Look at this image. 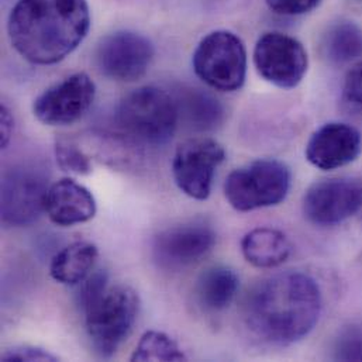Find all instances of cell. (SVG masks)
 Returning <instances> with one entry per match:
<instances>
[{"instance_id": "cell-1", "label": "cell", "mask_w": 362, "mask_h": 362, "mask_svg": "<svg viewBox=\"0 0 362 362\" xmlns=\"http://www.w3.org/2000/svg\"><path fill=\"white\" fill-rule=\"evenodd\" d=\"M323 296L313 276L286 271L257 282L244 299L243 317L250 332L274 346L300 341L319 322Z\"/></svg>"}, {"instance_id": "cell-2", "label": "cell", "mask_w": 362, "mask_h": 362, "mask_svg": "<svg viewBox=\"0 0 362 362\" xmlns=\"http://www.w3.org/2000/svg\"><path fill=\"white\" fill-rule=\"evenodd\" d=\"M89 27L86 0H18L7 31L13 48L25 61L52 65L81 45Z\"/></svg>"}, {"instance_id": "cell-3", "label": "cell", "mask_w": 362, "mask_h": 362, "mask_svg": "<svg viewBox=\"0 0 362 362\" xmlns=\"http://www.w3.org/2000/svg\"><path fill=\"white\" fill-rule=\"evenodd\" d=\"M115 123L122 136L140 146H164L175 134L180 110L175 96L157 86H143L119 103Z\"/></svg>"}, {"instance_id": "cell-4", "label": "cell", "mask_w": 362, "mask_h": 362, "mask_svg": "<svg viewBox=\"0 0 362 362\" xmlns=\"http://www.w3.org/2000/svg\"><path fill=\"white\" fill-rule=\"evenodd\" d=\"M140 312L137 292L126 285L107 286L82 313L92 349L100 358H110L127 340Z\"/></svg>"}, {"instance_id": "cell-5", "label": "cell", "mask_w": 362, "mask_h": 362, "mask_svg": "<svg viewBox=\"0 0 362 362\" xmlns=\"http://www.w3.org/2000/svg\"><path fill=\"white\" fill-rule=\"evenodd\" d=\"M291 189V171L276 160H257L234 170L226 180L224 193L238 211L279 204Z\"/></svg>"}, {"instance_id": "cell-6", "label": "cell", "mask_w": 362, "mask_h": 362, "mask_svg": "<svg viewBox=\"0 0 362 362\" xmlns=\"http://www.w3.org/2000/svg\"><path fill=\"white\" fill-rule=\"evenodd\" d=\"M193 69L207 86L235 92L247 76V51L234 33L217 30L202 38L193 52Z\"/></svg>"}, {"instance_id": "cell-7", "label": "cell", "mask_w": 362, "mask_h": 362, "mask_svg": "<svg viewBox=\"0 0 362 362\" xmlns=\"http://www.w3.org/2000/svg\"><path fill=\"white\" fill-rule=\"evenodd\" d=\"M48 174L37 165H17L3 174L1 221L21 227L35 221L44 211Z\"/></svg>"}, {"instance_id": "cell-8", "label": "cell", "mask_w": 362, "mask_h": 362, "mask_svg": "<svg viewBox=\"0 0 362 362\" xmlns=\"http://www.w3.org/2000/svg\"><path fill=\"white\" fill-rule=\"evenodd\" d=\"M254 64L258 74L281 89L296 88L308 72L309 58L295 37L267 33L255 44Z\"/></svg>"}, {"instance_id": "cell-9", "label": "cell", "mask_w": 362, "mask_h": 362, "mask_svg": "<svg viewBox=\"0 0 362 362\" xmlns=\"http://www.w3.org/2000/svg\"><path fill=\"white\" fill-rule=\"evenodd\" d=\"M226 158L224 148L211 139H190L177 148L173 160V175L185 194L206 200L217 168Z\"/></svg>"}, {"instance_id": "cell-10", "label": "cell", "mask_w": 362, "mask_h": 362, "mask_svg": "<svg viewBox=\"0 0 362 362\" xmlns=\"http://www.w3.org/2000/svg\"><path fill=\"white\" fill-rule=\"evenodd\" d=\"M154 58V47L148 38L133 31H116L106 35L96 49L99 71L119 82L141 79Z\"/></svg>"}, {"instance_id": "cell-11", "label": "cell", "mask_w": 362, "mask_h": 362, "mask_svg": "<svg viewBox=\"0 0 362 362\" xmlns=\"http://www.w3.org/2000/svg\"><path fill=\"white\" fill-rule=\"evenodd\" d=\"M96 85L85 72L74 74L45 89L33 105L34 116L47 126H69L90 109Z\"/></svg>"}, {"instance_id": "cell-12", "label": "cell", "mask_w": 362, "mask_h": 362, "mask_svg": "<svg viewBox=\"0 0 362 362\" xmlns=\"http://www.w3.org/2000/svg\"><path fill=\"white\" fill-rule=\"evenodd\" d=\"M362 209V182L330 178L313 183L303 197L306 218L320 227L337 226Z\"/></svg>"}, {"instance_id": "cell-13", "label": "cell", "mask_w": 362, "mask_h": 362, "mask_svg": "<svg viewBox=\"0 0 362 362\" xmlns=\"http://www.w3.org/2000/svg\"><path fill=\"white\" fill-rule=\"evenodd\" d=\"M216 233L204 221L194 220L170 227L156 235L153 258L167 271H181L200 261L214 245Z\"/></svg>"}, {"instance_id": "cell-14", "label": "cell", "mask_w": 362, "mask_h": 362, "mask_svg": "<svg viewBox=\"0 0 362 362\" xmlns=\"http://www.w3.org/2000/svg\"><path fill=\"white\" fill-rule=\"evenodd\" d=\"M361 150V133L350 124L334 122L313 133L306 146V158L319 170L333 171L356 161Z\"/></svg>"}, {"instance_id": "cell-15", "label": "cell", "mask_w": 362, "mask_h": 362, "mask_svg": "<svg viewBox=\"0 0 362 362\" xmlns=\"http://www.w3.org/2000/svg\"><path fill=\"white\" fill-rule=\"evenodd\" d=\"M44 211L54 224L71 227L95 217L96 200L88 187L65 178L48 187Z\"/></svg>"}, {"instance_id": "cell-16", "label": "cell", "mask_w": 362, "mask_h": 362, "mask_svg": "<svg viewBox=\"0 0 362 362\" xmlns=\"http://www.w3.org/2000/svg\"><path fill=\"white\" fill-rule=\"evenodd\" d=\"M241 252L257 268H276L291 257L292 244L282 231L259 227L243 237Z\"/></svg>"}, {"instance_id": "cell-17", "label": "cell", "mask_w": 362, "mask_h": 362, "mask_svg": "<svg viewBox=\"0 0 362 362\" xmlns=\"http://www.w3.org/2000/svg\"><path fill=\"white\" fill-rule=\"evenodd\" d=\"M174 96L180 110V120L189 129L210 132L223 123L224 109L207 92L196 88H181Z\"/></svg>"}, {"instance_id": "cell-18", "label": "cell", "mask_w": 362, "mask_h": 362, "mask_svg": "<svg viewBox=\"0 0 362 362\" xmlns=\"http://www.w3.org/2000/svg\"><path fill=\"white\" fill-rule=\"evenodd\" d=\"M240 288V278L234 269L217 265L206 269L197 279L194 295L206 312H221L234 300Z\"/></svg>"}, {"instance_id": "cell-19", "label": "cell", "mask_w": 362, "mask_h": 362, "mask_svg": "<svg viewBox=\"0 0 362 362\" xmlns=\"http://www.w3.org/2000/svg\"><path fill=\"white\" fill-rule=\"evenodd\" d=\"M99 251L92 243L78 241L54 255L49 274L54 281L62 285H79L86 279L95 267Z\"/></svg>"}, {"instance_id": "cell-20", "label": "cell", "mask_w": 362, "mask_h": 362, "mask_svg": "<svg viewBox=\"0 0 362 362\" xmlns=\"http://www.w3.org/2000/svg\"><path fill=\"white\" fill-rule=\"evenodd\" d=\"M322 54L333 65H344L362 55V30L351 21H341L329 28L322 41Z\"/></svg>"}, {"instance_id": "cell-21", "label": "cell", "mask_w": 362, "mask_h": 362, "mask_svg": "<svg viewBox=\"0 0 362 362\" xmlns=\"http://www.w3.org/2000/svg\"><path fill=\"white\" fill-rule=\"evenodd\" d=\"M132 361H186V356L168 334L147 332L132 356Z\"/></svg>"}, {"instance_id": "cell-22", "label": "cell", "mask_w": 362, "mask_h": 362, "mask_svg": "<svg viewBox=\"0 0 362 362\" xmlns=\"http://www.w3.org/2000/svg\"><path fill=\"white\" fill-rule=\"evenodd\" d=\"M55 157L59 168L74 175H89L92 164L89 157L69 140H58L55 143Z\"/></svg>"}, {"instance_id": "cell-23", "label": "cell", "mask_w": 362, "mask_h": 362, "mask_svg": "<svg viewBox=\"0 0 362 362\" xmlns=\"http://www.w3.org/2000/svg\"><path fill=\"white\" fill-rule=\"evenodd\" d=\"M341 102L347 113L362 120V61L349 71L343 86Z\"/></svg>"}, {"instance_id": "cell-24", "label": "cell", "mask_w": 362, "mask_h": 362, "mask_svg": "<svg viewBox=\"0 0 362 362\" xmlns=\"http://www.w3.org/2000/svg\"><path fill=\"white\" fill-rule=\"evenodd\" d=\"M334 358L340 361H362V329L349 326L343 329L334 344Z\"/></svg>"}, {"instance_id": "cell-25", "label": "cell", "mask_w": 362, "mask_h": 362, "mask_svg": "<svg viewBox=\"0 0 362 362\" xmlns=\"http://www.w3.org/2000/svg\"><path fill=\"white\" fill-rule=\"evenodd\" d=\"M79 292H78V306L83 312L93 300H96L109 286V276L106 271H96L95 274H89L86 279H83L81 284Z\"/></svg>"}, {"instance_id": "cell-26", "label": "cell", "mask_w": 362, "mask_h": 362, "mask_svg": "<svg viewBox=\"0 0 362 362\" xmlns=\"http://www.w3.org/2000/svg\"><path fill=\"white\" fill-rule=\"evenodd\" d=\"M58 358L44 349L31 346H18L7 350L1 356L3 362H54Z\"/></svg>"}, {"instance_id": "cell-27", "label": "cell", "mask_w": 362, "mask_h": 362, "mask_svg": "<svg viewBox=\"0 0 362 362\" xmlns=\"http://www.w3.org/2000/svg\"><path fill=\"white\" fill-rule=\"evenodd\" d=\"M271 11L279 16H302L316 8L320 0H265Z\"/></svg>"}, {"instance_id": "cell-28", "label": "cell", "mask_w": 362, "mask_h": 362, "mask_svg": "<svg viewBox=\"0 0 362 362\" xmlns=\"http://www.w3.org/2000/svg\"><path fill=\"white\" fill-rule=\"evenodd\" d=\"M0 120H1V148H6L10 143L14 130V119L10 110L6 106L0 107Z\"/></svg>"}, {"instance_id": "cell-29", "label": "cell", "mask_w": 362, "mask_h": 362, "mask_svg": "<svg viewBox=\"0 0 362 362\" xmlns=\"http://www.w3.org/2000/svg\"><path fill=\"white\" fill-rule=\"evenodd\" d=\"M361 210H362V209H361Z\"/></svg>"}]
</instances>
